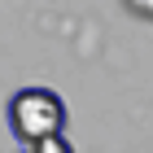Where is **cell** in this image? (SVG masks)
<instances>
[{
  "label": "cell",
  "mask_w": 153,
  "mask_h": 153,
  "mask_svg": "<svg viewBox=\"0 0 153 153\" xmlns=\"http://www.w3.org/2000/svg\"><path fill=\"white\" fill-rule=\"evenodd\" d=\"M31 153H74V144L66 140V136H48V140L31 144Z\"/></svg>",
  "instance_id": "7a4b0ae2"
},
{
  "label": "cell",
  "mask_w": 153,
  "mask_h": 153,
  "mask_svg": "<svg viewBox=\"0 0 153 153\" xmlns=\"http://www.w3.org/2000/svg\"><path fill=\"white\" fill-rule=\"evenodd\" d=\"M66 101H61L53 88L44 83H31V88H18L9 96V131L18 136V144H39L48 136H66Z\"/></svg>",
  "instance_id": "6da1fadb"
},
{
  "label": "cell",
  "mask_w": 153,
  "mask_h": 153,
  "mask_svg": "<svg viewBox=\"0 0 153 153\" xmlns=\"http://www.w3.org/2000/svg\"><path fill=\"white\" fill-rule=\"evenodd\" d=\"M127 4L140 13V18H153V0H127Z\"/></svg>",
  "instance_id": "3957f363"
}]
</instances>
